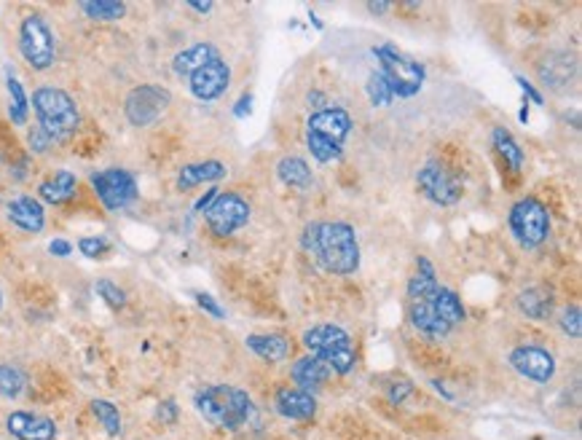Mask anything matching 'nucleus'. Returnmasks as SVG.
Listing matches in <instances>:
<instances>
[{
	"mask_svg": "<svg viewBox=\"0 0 582 440\" xmlns=\"http://www.w3.org/2000/svg\"><path fill=\"white\" fill-rule=\"evenodd\" d=\"M349 132L352 116L344 108H322L306 121V148L320 164H328L341 156Z\"/></svg>",
	"mask_w": 582,
	"mask_h": 440,
	"instance_id": "2",
	"label": "nucleus"
},
{
	"mask_svg": "<svg viewBox=\"0 0 582 440\" xmlns=\"http://www.w3.org/2000/svg\"><path fill=\"white\" fill-rule=\"evenodd\" d=\"M169 99H172L169 91L161 86H137L129 91L124 110L134 126H150L169 108Z\"/></svg>",
	"mask_w": 582,
	"mask_h": 440,
	"instance_id": "11",
	"label": "nucleus"
},
{
	"mask_svg": "<svg viewBox=\"0 0 582 440\" xmlns=\"http://www.w3.org/2000/svg\"><path fill=\"white\" fill-rule=\"evenodd\" d=\"M379 65H381V75L389 83L395 97H414L422 83H424V67L408 56H403L400 51H395L392 46H379L373 48Z\"/></svg>",
	"mask_w": 582,
	"mask_h": 440,
	"instance_id": "7",
	"label": "nucleus"
},
{
	"mask_svg": "<svg viewBox=\"0 0 582 440\" xmlns=\"http://www.w3.org/2000/svg\"><path fill=\"white\" fill-rule=\"evenodd\" d=\"M306 247H312L320 266L330 274H355L360 266V245L349 223L333 220L309 226Z\"/></svg>",
	"mask_w": 582,
	"mask_h": 440,
	"instance_id": "1",
	"label": "nucleus"
},
{
	"mask_svg": "<svg viewBox=\"0 0 582 440\" xmlns=\"http://www.w3.org/2000/svg\"><path fill=\"white\" fill-rule=\"evenodd\" d=\"M193 298H196V304H199V306H201L207 315H212V317H218V320L226 315V312H223V306H220V304H218V301H215L210 293H193Z\"/></svg>",
	"mask_w": 582,
	"mask_h": 440,
	"instance_id": "36",
	"label": "nucleus"
},
{
	"mask_svg": "<svg viewBox=\"0 0 582 440\" xmlns=\"http://www.w3.org/2000/svg\"><path fill=\"white\" fill-rule=\"evenodd\" d=\"M226 175V167L223 161H199V164H185L177 175V188L180 191H188V188H196L201 183H212V180H220Z\"/></svg>",
	"mask_w": 582,
	"mask_h": 440,
	"instance_id": "21",
	"label": "nucleus"
},
{
	"mask_svg": "<svg viewBox=\"0 0 582 440\" xmlns=\"http://www.w3.org/2000/svg\"><path fill=\"white\" fill-rule=\"evenodd\" d=\"M78 250H81L86 258H99L102 253L110 250V245H107V239H102V237H83V239L78 242Z\"/></svg>",
	"mask_w": 582,
	"mask_h": 440,
	"instance_id": "34",
	"label": "nucleus"
},
{
	"mask_svg": "<svg viewBox=\"0 0 582 440\" xmlns=\"http://www.w3.org/2000/svg\"><path fill=\"white\" fill-rule=\"evenodd\" d=\"M220 54H218V48L212 46V43H196V46H191V48H185V51H180L175 59H172V70L177 73V75H193L199 67H204L207 62H212V59H218Z\"/></svg>",
	"mask_w": 582,
	"mask_h": 440,
	"instance_id": "20",
	"label": "nucleus"
},
{
	"mask_svg": "<svg viewBox=\"0 0 582 440\" xmlns=\"http://www.w3.org/2000/svg\"><path fill=\"white\" fill-rule=\"evenodd\" d=\"M193 11H201V13H207V11H212V3H188Z\"/></svg>",
	"mask_w": 582,
	"mask_h": 440,
	"instance_id": "44",
	"label": "nucleus"
},
{
	"mask_svg": "<svg viewBox=\"0 0 582 440\" xmlns=\"http://www.w3.org/2000/svg\"><path fill=\"white\" fill-rule=\"evenodd\" d=\"M196 409L210 425L226 427V430H236L247 425V419L252 417L250 395L236 387H226V384L201 390L196 395Z\"/></svg>",
	"mask_w": 582,
	"mask_h": 440,
	"instance_id": "3",
	"label": "nucleus"
},
{
	"mask_svg": "<svg viewBox=\"0 0 582 440\" xmlns=\"http://www.w3.org/2000/svg\"><path fill=\"white\" fill-rule=\"evenodd\" d=\"M510 231L524 247H540L548 239L551 218L543 202L537 199H521L510 210Z\"/></svg>",
	"mask_w": 582,
	"mask_h": 440,
	"instance_id": "8",
	"label": "nucleus"
},
{
	"mask_svg": "<svg viewBox=\"0 0 582 440\" xmlns=\"http://www.w3.org/2000/svg\"><path fill=\"white\" fill-rule=\"evenodd\" d=\"M510 366L521 376H526V379H532L537 384H548L553 379V374H556V358L548 349H540V347H518V349H513L510 352Z\"/></svg>",
	"mask_w": 582,
	"mask_h": 440,
	"instance_id": "14",
	"label": "nucleus"
},
{
	"mask_svg": "<svg viewBox=\"0 0 582 440\" xmlns=\"http://www.w3.org/2000/svg\"><path fill=\"white\" fill-rule=\"evenodd\" d=\"M5 430L16 440H54L56 425L46 417L30 414V411H13L5 417Z\"/></svg>",
	"mask_w": 582,
	"mask_h": 440,
	"instance_id": "15",
	"label": "nucleus"
},
{
	"mask_svg": "<svg viewBox=\"0 0 582 440\" xmlns=\"http://www.w3.org/2000/svg\"><path fill=\"white\" fill-rule=\"evenodd\" d=\"M75 188H78L75 175L67 172V169H59V172H54L48 180L40 183L38 194H40V199H43L46 204H64V202H70V199L75 196Z\"/></svg>",
	"mask_w": 582,
	"mask_h": 440,
	"instance_id": "19",
	"label": "nucleus"
},
{
	"mask_svg": "<svg viewBox=\"0 0 582 440\" xmlns=\"http://www.w3.org/2000/svg\"><path fill=\"white\" fill-rule=\"evenodd\" d=\"M250 110H252V97H250V94H244V97L239 99V105L234 108V113H236L239 118H244V116H250Z\"/></svg>",
	"mask_w": 582,
	"mask_h": 440,
	"instance_id": "42",
	"label": "nucleus"
},
{
	"mask_svg": "<svg viewBox=\"0 0 582 440\" xmlns=\"http://www.w3.org/2000/svg\"><path fill=\"white\" fill-rule=\"evenodd\" d=\"M8 97H11V105H8V116H11V121L16 124V126H21V124H27V113H30V99H27V91H24V86L13 78V75H8Z\"/></svg>",
	"mask_w": 582,
	"mask_h": 440,
	"instance_id": "28",
	"label": "nucleus"
},
{
	"mask_svg": "<svg viewBox=\"0 0 582 440\" xmlns=\"http://www.w3.org/2000/svg\"><path fill=\"white\" fill-rule=\"evenodd\" d=\"M27 387V376L13 366H0V398H19Z\"/></svg>",
	"mask_w": 582,
	"mask_h": 440,
	"instance_id": "30",
	"label": "nucleus"
},
{
	"mask_svg": "<svg viewBox=\"0 0 582 440\" xmlns=\"http://www.w3.org/2000/svg\"><path fill=\"white\" fill-rule=\"evenodd\" d=\"M5 215H8V220L16 229H21L27 234H40L43 226H46V212H43L40 202L32 199V196H16V199H11L5 204Z\"/></svg>",
	"mask_w": 582,
	"mask_h": 440,
	"instance_id": "16",
	"label": "nucleus"
},
{
	"mask_svg": "<svg viewBox=\"0 0 582 440\" xmlns=\"http://www.w3.org/2000/svg\"><path fill=\"white\" fill-rule=\"evenodd\" d=\"M204 220L212 234L231 237L250 220V204L239 194H218L215 202L204 210Z\"/></svg>",
	"mask_w": 582,
	"mask_h": 440,
	"instance_id": "10",
	"label": "nucleus"
},
{
	"mask_svg": "<svg viewBox=\"0 0 582 440\" xmlns=\"http://www.w3.org/2000/svg\"><path fill=\"white\" fill-rule=\"evenodd\" d=\"M368 97H371V102L373 105H389L392 102V89H389V83L384 81V75L381 73H371V78H368Z\"/></svg>",
	"mask_w": 582,
	"mask_h": 440,
	"instance_id": "32",
	"label": "nucleus"
},
{
	"mask_svg": "<svg viewBox=\"0 0 582 440\" xmlns=\"http://www.w3.org/2000/svg\"><path fill=\"white\" fill-rule=\"evenodd\" d=\"M19 51L32 70H46L54 65L56 43L48 22L40 13H27L19 24Z\"/></svg>",
	"mask_w": 582,
	"mask_h": 440,
	"instance_id": "6",
	"label": "nucleus"
},
{
	"mask_svg": "<svg viewBox=\"0 0 582 440\" xmlns=\"http://www.w3.org/2000/svg\"><path fill=\"white\" fill-rule=\"evenodd\" d=\"M48 253H51V255H56V258H64V255H70V253H73V245H70V242H64V239H54V242L48 245Z\"/></svg>",
	"mask_w": 582,
	"mask_h": 440,
	"instance_id": "40",
	"label": "nucleus"
},
{
	"mask_svg": "<svg viewBox=\"0 0 582 440\" xmlns=\"http://www.w3.org/2000/svg\"><path fill=\"white\" fill-rule=\"evenodd\" d=\"M81 8L86 16L99 19V22H113V19H121L126 13V3H121V0H86V3H81Z\"/></svg>",
	"mask_w": 582,
	"mask_h": 440,
	"instance_id": "29",
	"label": "nucleus"
},
{
	"mask_svg": "<svg viewBox=\"0 0 582 440\" xmlns=\"http://www.w3.org/2000/svg\"><path fill=\"white\" fill-rule=\"evenodd\" d=\"M32 110L38 116V126L51 140H67L78 129V121H81L73 97L56 86H40L32 94Z\"/></svg>",
	"mask_w": 582,
	"mask_h": 440,
	"instance_id": "4",
	"label": "nucleus"
},
{
	"mask_svg": "<svg viewBox=\"0 0 582 440\" xmlns=\"http://www.w3.org/2000/svg\"><path fill=\"white\" fill-rule=\"evenodd\" d=\"M435 301V298H432ZM432 301H414L411 304V323L419 333L430 336V339H446L449 336V325L438 317Z\"/></svg>",
	"mask_w": 582,
	"mask_h": 440,
	"instance_id": "18",
	"label": "nucleus"
},
{
	"mask_svg": "<svg viewBox=\"0 0 582 440\" xmlns=\"http://www.w3.org/2000/svg\"><path fill=\"white\" fill-rule=\"evenodd\" d=\"M368 8H371L373 13H384V11L389 8V3H368Z\"/></svg>",
	"mask_w": 582,
	"mask_h": 440,
	"instance_id": "45",
	"label": "nucleus"
},
{
	"mask_svg": "<svg viewBox=\"0 0 582 440\" xmlns=\"http://www.w3.org/2000/svg\"><path fill=\"white\" fill-rule=\"evenodd\" d=\"M408 393H411V382H398V384L389 387V401L392 403H403L408 398Z\"/></svg>",
	"mask_w": 582,
	"mask_h": 440,
	"instance_id": "39",
	"label": "nucleus"
},
{
	"mask_svg": "<svg viewBox=\"0 0 582 440\" xmlns=\"http://www.w3.org/2000/svg\"><path fill=\"white\" fill-rule=\"evenodd\" d=\"M516 81H518V86H521V89H524V91H526V94L532 97V102H537V105L543 102V94H540V91H537V89H535V86H532V83H529V81H526L524 75H518Z\"/></svg>",
	"mask_w": 582,
	"mask_h": 440,
	"instance_id": "41",
	"label": "nucleus"
},
{
	"mask_svg": "<svg viewBox=\"0 0 582 440\" xmlns=\"http://www.w3.org/2000/svg\"><path fill=\"white\" fill-rule=\"evenodd\" d=\"M91 411H94V417L99 419V425L105 427L107 436H118L121 433V414H118V409L113 403L97 398V401H91Z\"/></svg>",
	"mask_w": 582,
	"mask_h": 440,
	"instance_id": "31",
	"label": "nucleus"
},
{
	"mask_svg": "<svg viewBox=\"0 0 582 440\" xmlns=\"http://www.w3.org/2000/svg\"><path fill=\"white\" fill-rule=\"evenodd\" d=\"M215 196H218V188H210V191H207V194H204V196L196 202V210H201V212H204V210H207V207L215 202Z\"/></svg>",
	"mask_w": 582,
	"mask_h": 440,
	"instance_id": "43",
	"label": "nucleus"
},
{
	"mask_svg": "<svg viewBox=\"0 0 582 440\" xmlns=\"http://www.w3.org/2000/svg\"><path fill=\"white\" fill-rule=\"evenodd\" d=\"M0 306H3V296H0Z\"/></svg>",
	"mask_w": 582,
	"mask_h": 440,
	"instance_id": "46",
	"label": "nucleus"
},
{
	"mask_svg": "<svg viewBox=\"0 0 582 440\" xmlns=\"http://www.w3.org/2000/svg\"><path fill=\"white\" fill-rule=\"evenodd\" d=\"M330 374H333V371H330L320 358H314V355L301 358V360L293 366V379L298 382V387H301L304 393L312 390V387H322Z\"/></svg>",
	"mask_w": 582,
	"mask_h": 440,
	"instance_id": "22",
	"label": "nucleus"
},
{
	"mask_svg": "<svg viewBox=\"0 0 582 440\" xmlns=\"http://www.w3.org/2000/svg\"><path fill=\"white\" fill-rule=\"evenodd\" d=\"M518 306L526 317L532 320H545L551 312H553V296L548 290H540V288H532V290H524L518 296Z\"/></svg>",
	"mask_w": 582,
	"mask_h": 440,
	"instance_id": "26",
	"label": "nucleus"
},
{
	"mask_svg": "<svg viewBox=\"0 0 582 440\" xmlns=\"http://www.w3.org/2000/svg\"><path fill=\"white\" fill-rule=\"evenodd\" d=\"M416 183H419V188L424 191V196H427L430 202L443 204V207L457 204L459 196H462L459 183H457L441 164H435V161H430V164H424V167L419 169Z\"/></svg>",
	"mask_w": 582,
	"mask_h": 440,
	"instance_id": "12",
	"label": "nucleus"
},
{
	"mask_svg": "<svg viewBox=\"0 0 582 440\" xmlns=\"http://www.w3.org/2000/svg\"><path fill=\"white\" fill-rule=\"evenodd\" d=\"M432 306H435V312H438V317L449 325V328H454V325H459L465 317H467V312H465V306H462V301H459V296L454 293V290H449V288H438V293H435V301H432Z\"/></svg>",
	"mask_w": 582,
	"mask_h": 440,
	"instance_id": "25",
	"label": "nucleus"
},
{
	"mask_svg": "<svg viewBox=\"0 0 582 440\" xmlns=\"http://www.w3.org/2000/svg\"><path fill=\"white\" fill-rule=\"evenodd\" d=\"M191 94L201 102H212L218 99L220 94H226L228 83H231V67L226 65V59H212L207 62L204 67H199L193 75H191Z\"/></svg>",
	"mask_w": 582,
	"mask_h": 440,
	"instance_id": "13",
	"label": "nucleus"
},
{
	"mask_svg": "<svg viewBox=\"0 0 582 440\" xmlns=\"http://www.w3.org/2000/svg\"><path fill=\"white\" fill-rule=\"evenodd\" d=\"M156 417H158L164 425H175V419H177V406H175V401H164V403L158 406Z\"/></svg>",
	"mask_w": 582,
	"mask_h": 440,
	"instance_id": "38",
	"label": "nucleus"
},
{
	"mask_svg": "<svg viewBox=\"0 0 582 440\" xmlns=\"http://www.w3.org/2000/svg\"><path fill=\"white\" fill-rule=\"evenodd\" d=\"M304 344L306 349L320 358L330 371L336 374H349L357 363V355H355V347H352V339L344 328L338 325H317L312 331L304 333Z\"/></svg>",
	"mask_w": 582,
	"mask_h": 440,
	"instance_id": "5",
	"label": "nucleus"
},
{
	"mask_svg": "<svg viewBox=\"0 0 582 440\" xmlns=\"http://www.w3.org/2000/svg\"><path fill=\"white\" fill-rule=\"evenodd\" d=\"M492 140H494V148L500 151V156L510 164V169H521V164H524V151H521V145L516 142V137H513L508 129L497 126V129L492 132Z\"/></svg>",
	"mask_w": 582,
	"mask_h": 440,
	"instance_id": "27",
	"label": "nucleus"
},
{
	"mask_svg": "<svg viewBox=\"0 0 582 440\" xmlns=\"http://www.w3.org/2000/svg\"><path fill=\"white\" fill-rule=\"evenodd\" d=\"M91 185H94V194L99 196V202L110 212H118V210L129 207L137 199V180L132 177V172L118 169V167L94 172Z\"/></svg>",
	"mask_w": 582,
	"mask_h": 440,
	"instance_id": "9",
	"label": "nucleus"
},
{
	"mask_svg": "<svg viewBox=\"0 0 582 440\" xmlns=\"http://www.w3.org/2000/svg\"><path fill=\"white\" fill-rule=\"evenodd\" d=\"M247 349H252L258 358L279 363L290 355V341L285 336H247Z\"/></svg>",
	"mask_w": 582,
	"mask_h": 440,
	"instance_id": "24",
	"label": "nucleus"
},
{
	"mask_svg": "<svg viewBox=\"0 0 582 440\" xmlns=\"http://www.w3.org/2000/svg\"><path fill=\"white\" fill-rule=\"evenodd\" d=\"M277 175L285 185H293V188H312L314 183V175H312V167L301 159V156H285L279 164H277Z\"/></svg>",
	"mask_w": 582,
	"mask_h": 440,
	"instance_id": "23",
	"label": "nucleus"
},
{
	"mask_svg": "<svg viewBox=\"0 0 582 440\" xmlns=\"http://www.w3.org/2000/svg\"><path fill=\"white\" fill-rule=\"evenodd\" d=\"M97 293H99L102 301H105L107 306H113V309H121V306L126 304V293H124L118 285L107 282V280H99V282H97Z\"/></svg>",
	"mask_w": 582,
	"mask_h": 440,
	"instance_id": "33",
	"label": "nucleus"
},
{
	"mask_svg": "<svg viewBox=\"0 0 582 440\" xmlns=\"http://www.w3.org/2000/svg\"><path fill=\"white\" fill-rule=\"evenodd\" d=\"M561 328H564V333H569L572 339H580L582 317H580V309H578V306H569V309H564V312H561Z\"/></svg>",
	"mask_w": 582,
	"mask_h": 440,
	"instance_id": "35",
	"label": "nucleus"
},
{
	"mask_svg": "<svg viewBox=\"0 0 582 440\" xmlns=\"http://www.w3.org/2000/svg\"><path fill=\"white\" fill-rule=\"evenodd\" d=\"M277 411L285 417V419H312L317 414V401L304 393V390H279L277 393V401H274Z\"/></svg>",
	"mask_w": 582,
	"mask_h": 440,
	"instance_id": "17",
	"label": "nucleus"
},
{
	"mask_svg": "<svg viewBox=\"0 0 582 440\" xmlns=\"http://www.w3.org/2000/svg\"><path fill=\"white\" fill-rule=\"evenodd\" d=\"M51 142H54V140H51V137H48V134H46V132H43L40 126L30 129V148H32L35 153H43V151H46V148H48Z\"/></svg>",
	"mask_w": 582,
	"mask_h": 440,
	"instance_id": "37",
	"label": "nucleus"
}]
</instances>
